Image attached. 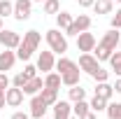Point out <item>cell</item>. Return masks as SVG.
Returning a JSON list of instances; mask_svg holds the SVG:
<instances>
[{
    "instance_id": "cell-1",
    "label": "cell",
    "mask_w": 121,
    "mask_h": 119,
    "mask_svg": "<svg viewBox=\"0 0 121 119\" xmlns=\"http://www.w3.org/2000/svg\"><path fill=\"white\" fill-rule=\"evenodd\" d=\"M119 40H121V35H119V30H117V28L107 30L105 35L100 37V42H95V49H93V56H95L98 61H107L109 56H112V51L117 49Z\"/></svg>"
},
{
    "instance_id": "cell-2",
    "label": "cell",
    "mask_w": 121,
    "mask_h": 119,
    "mask_svg": "<svg viewBox=\"0 0 121 119\" xmlns=\"http://www.w3.org/2000/svg\"><path fill=\"white\" fill-rule=\"evenodd\" d=\"M40 40H42L40 30H28V33L21 37V45L16 47V59L28 61L30 56L37 51V47H40Z\"/></svg>"
},
{
    "instance_id": "cell-3",
    "label": "cell",
    "mask_w": 121,
    "mask_h": 119,
    "mask_svg": "<svg viewBox=\"0 0 121 119\" xmlns=\"http://www.w3.org/2000/svg\"><path fill=\"white\" fill-rule=\"evenodd\" d=\"M47 45L54 54L63 56L68 51V37H65V33H60V28H51V30H47Z\"/></svg>"
},
{
    "instance_id": "cell-4",
    "label": "cell",
    "mask_w": 121,
    "mask_h": 119,
    "mask_svg": "<svg viewBox=\"0 0 121 119\" xmlns=\"http://www.w3.org/2000/svg\"><path fill=\"white\" fill-rule=\"evenodd\" d=\"M91 28V16L89 14H77L75 16V21L65 28V35H79V33H84V30H89Z\"/></svg>"
},
{
    "instance_id": "cell-5",
    "label": "cell",
    "mask_w": 121,
    "mask_h": 119,
    "mask_svg": "<svg viewBox=\"0 0 121 119\" xmlns=\"http://www.w3.org/2000/svg\"><path fill=\"white\" fill-rule=\"evenodd\" d=\"M30 12H33V0H14V19L16 21H26L30 19Z\"/></svg>"
},
{
    "instance_id": "cell-6",
    "label": "cell",
    "mask_w": 121,
    "mask_h": 119,
    "mask_svg": "<svg viewBox=\"0 0 121 119\" xmlns=\"http://www.w3.org/2000/svg\"><path fill=\"white\" fill-rule=\"evenodd\" d=\"M0 45L5 47V49H14L16 51V47L21 45V35L16 33V30H0Z\"/></svg>"
},
{
    "instance_id": "cell-7",
    "label": "cell",
    "mask_w": 121,
    "mask_h": 119,
    "mask_svg": "<svg viewBox=\"0 0 121 119\" xmlns=\"http://www.w3.org/2000/svg\"><path fill=\"white\" fill-rule=\"evenodd\" d=\"M98 68H100V61L95 59L91 51H86V54H82V56H79V70H84L86 75H93Z\"/></svg>"
},
{
    "instance_id": "cell-8",
    "label": "cell",
    "mask_w": 121,
    "mask_h": 119,
    "mask_svg": "<svg viewBox=\"0 0 121 119\" xmlns=\"http://www.w3.org/2000/svg\"><path fill=\"white\" fill-rule=\"evenodd\" d=\"M77 49H79L82 54L93 51V49H95V35H93V33H89V30L79 33V35H77Z\"/></svg>"
},
{
    "instance_id": "cell-9",
    "label": "cell",
    "mask_w": 121,
    "mask_h": 119,
    "mask_svg": "<svg viewBox=\"0 0 121 119\" xmlns=\"http://www.w3.org/2000/svg\"><path fill=\"white\" fill-rule=\"evenodd\" d=\"M56 68V59H54V51L49 49V51H40V56H37V70H42V73H51Z\"/></svg>"
},
{
    "instance_id": "cell-10",
    "label": "cell",
    "mask_w": 121,
    "mask_h": 119,
    "mask_svg": "<svg viewBox=\"0 0 121 119\" xmlns=\"http://www.w3.org/2000/svg\"><path fill=\"white\" fill-rule=\"evenodd\" d=\"M47 110H49V105L42 101V96L40 93H35L33 98H30V117H35V119H40V117H44L47 114Z\"/></svg>"
},
{
    "instance_id": "cell-11",
    "label": "cell",
    "mask_w": 121,
    "mask_h": 119,
    "mask_svg": "<svg viewBox=\"0 0 121 119\" xmlns=\"http://www.w3.org/2000/svg\"><path fill=\"white\" fill-rule=\"evenodd\" d=\"M23 89H19V87H9V89L5 91V101H7V105L9 107H19V105L23 103Z\"/></svg>"
},
{
    "instance_id": "cell-12",
    "label": "cell",
    "mask_w": 121,
    "mask_h": 119,
    "mask_svg": "<svg viewBox=\"0 0 121 119\" xmlns=\"http://www.w3.org/2000/svg\"><path fill=\"white\" fill-rule=\"evenodd\" d=\"M70 117H72L70 101H56L54 103V119H70Z\"/></svg>"
},
{
    "instance_id": "cell-13",
    "label": "cell",
    "mask_w": 121,
    "mask_h": 119,
    "mask_svg": "<svg viewBox=\"0 0 121 119\" xmlns=\"http://www.w3.org/2000/svg\"><path fill=\"white\" fill-rule=\"evenodd\" d=\"M14 63H16V51H14V49H5V51H0V73L12 70Z\"/></svg>"
},
{
    "instance_id": "cell-14",
    "label": "cell",
    "mask_w": 121,
    "mask_h": 119,
    "mask_svg": "<svg viewBox=\"0 0 121 119\" xmlns=\"http://www.w3.org/2000/svg\"><path fill=\"white\" fill-rule=\"evenodd\" d=\"M42 87H44V79L35 75L33 79H28V82L23 84V93H26V96H35V93H40V91H42Z\"/></svg>"
},
{
    "instance_id": "cell-15",
    "label": "cell",
    "mask_w": 121,
    "mask_h": 119,
    "mask_svg": "<svg viewBox=\"0 0 121 119\" xmlns=\"http://www.w3.org/2000/svg\"><path fill=\"white\" fill-rule=\"evenodd\" d=\"M112 93H114V87H112L109 82H98V84H95V96H100V98L109 101Z\"/></svg>"
},
{
    "instance_id": "cell-16",
    "label": "cell",
    "mask_w": 121,
    "mask_h": 119,
    "mask_svg": "<svg viewBox=\"0 0 121 119\" xmlns=\"http://www.w3.org/2000/svg\"><path fill=\"white\" fill-rule=\"evenodd\" d=\"M68 98L77 103V101H86V89L82 87V84H75V87H70L68 89Z\"/></svg>"
},
{
    "instance_id": "cell-17",
    "label": "cell",
    "mask_w": 121,
    "mask_h": 119,
    "mask_svg": "<svg viewBox=\"0 0 121 119\" xmlns=\"http://www.w3.org/2000/svg\"><path fill=\"white\" fill-rule=\"evenodd\" d=\"M40 96H42V101H44L49 107H54V103L58 101V89H49V87H42Z\"/></svg>"
},
{
    "instance_id": "cell-18",
    "label": "cell",
    "mask_w": 121,
    "mask_h": 119,
    "mask_svg": "<svg viewBox=\"0 0 121 119\" xmlns=\"http://www.w3.org/2000/svg\"><path fill=\"white\" fill-rule=\"evenodd\" d=\"M79 68H75V70H68V73L60 75V79H63V84L65 87H75V84H79Z\"/></svg>"
},
{
    "instance_id": "cell-19",
    "label": "cell",
    "mask_w": 121,
    "mask_h": 119,
    "mask_svg": "<svg viewBox=\"0 0 121 119\" xmlns=\"http://www.w3.org/2000/svg\"><path fill=\"white\" fill-rule=\"evenodd\" d=\"M75 68H79L72 59H68V56H60L58 61H56V70H58L60 75L63 73H68V70H75Z\"/></svg>"
},
{
    "instance_id": "cell-20",
    "label": "cell",
    "mask_w": 121,
    "mask_h": 119,
    "mask_svg": "<svg viewBox=\"0 0 121 119\" xmlns=\"http://www.w3.org/2000/svg\"><path fill=\"white\" fill-rule=\"evenodd\" d=\"M112 9H114L112 0H95L93 2V12L95 14H112Z\"/></svg>"
},
{
    "instance_id": "cell-21",
    "label": "cell",
    "mask_w": 121,
    "mask_h": 119,
    "mask_svg": "<svg viewBox=\"0 0 121 119\" xmlns=\"http://www.w3.org/2000/svg\"><path fill=\"white\" fill-rule=\"evenodd\" d=\"M60 84H63V79H60V73H47L44 75V87L49 89H60Z\"/></svg>"
},
{
    "instance_id": "cell-22",
    "label": "cell",
    "mask_w": 121,
    "mask_h": 119,
    "mask_svg": "<svg viewBox=\"0 0 121 119\" xmlns=\"http://www.w3.org/2000/svg\"><path fill=\"white\" fill-rule=\"evenodd\" d=\"M75 21V16L70 14V12H58L56 14V28H60V30H65L70 23Z\"/></svg>"
},
{
    "instance_id": "cell-23",
    "label": "cell",
    "mask_w": 121,
    "mask_h": 119,
    "mask_svg": "<svg viewBox=\"0 0 121 119\" xmlns=\"http://www.w3.org/2000/svg\"><path fill=\"white\" fill-rule=\"evenodd\" d=\"M107 61H109V65H112V73L121 77V51L114 49V51H112V56H109Z\"/></svg>"
},
{
    "instance_id": "cell-24",
    "label": "cell",
    "mask_w": 121,
    "mask_h": 119,
    "mask_svg": "<svg viewBox=\"0 0 121 119\" xmlns=\"http://www.w3.org/2000/svg\"><path fill=\"white\" fill-rule=\"evenodd\" d=\"M91 110H93V112H105L107 110V101L105 98H100V96H95V93H93V98H91Z\"/></svg>"
},
{
    "instance_id": "cell-25",
    "label": "cell",
    "mask_w": 121,
    "mask_h": 119,
    "mask_svg": "<svg viewBox=\"0 0 121 119\" xmlns=\"http://www.w3.org/2000/svg\"><path fill=\"white\" fill-rule=\"evenodd\" d=\"M89 110H91V105L86 103V101H77V103L72 105V114H75V117H79V119L84 117Z\"/></svg>"
},
{
    "instance_id": "cell-26",
    "label": "cell",
    "mask_w": 121,
    "mask_h": 119,
    "mask_svg": "<svg viewBox=\"0 0 121 119\" xmlns=\"http://www.w3.org/2000/svg\"><path fill=\"white\" fill-rule=\"evenodd\" d=\"M14 14V2L12 0H0V16H12Z\"/></svg>"
},
{
    "instance_id": "cell-27",
    "label": "cell",
    "mask_w": 121,
    "mask_h": 119,
    "mask_svg": "<svg viewBox=\"0 0 121 119\" xmlns=\"http://www.w3.org/2000/svg\"><path fill=\"white\" fill-rule=\"evenodd\" d=\"M105 112L109 119H121V103H107Z\"/></svg>"
},
{
    "instance_id": "cell-28",
    "label": "cell",
    "mask_w": 121,
    "mask_h": 119,
    "mask_svg": "<svg viewBox=\"0 0 121 119\" xmlns=\"http://www.w3.org/2000/svg\"><path fill=\"white\" fill-rule=\"evenodd\" d=\"M58 12H60L58 0H44V14H58Z\"/></svg>"
},
{
    "instance_id": "cell-29",
    "label": "cell",
    "mask_w": 121,
    "mask_h": 119,
    "mask_svg": "<svg viewBox=\"0 0 121 119\" xmlns=\"http://www.w3.org/2000/svg\"><path fill=\"white\" fill-rule=\"evenodd\" d=\"M91 77H93V79H95V82H107V77H109V73H107L105 68H103V65H100V68H98V70H95V73L91 75Z\"/></svg>"
},
{
    "instance_id": "cell-30",
    "label": "cell",
    "mask_w": 121,
    "mask_h": 119,
    "mask_svg": "<svg viewBox=\"0 0 121 119\" xmlns=\"http://www.w3.org/2000/svg\"><path fill=\"white\" fill-rule=\"evenodd\" d=\"M12 82H14V87H19V89H23V84L28 82V77H26V75H23V73H16Z\"/></svg>"
},
{
    "instance_id": "cell-31",
    "label": "cell",
    "mask_w": 121,
    "mask_h": 119,
    "mask_svg": "<svg viewBox=\"0 0 121 119\" xmlns=\"http://www.w3.org/2000/svg\"><path fill=\"white\" fill-rule=\"evenodd\" d=\"M112 28L121 30V7L117 9V14H112Z\"/></svg>"
},
{
    "instance_id": "cell-32",
    "label": "cell",
    "mask_w": 121,
    "mask_h": 119,
    "mask_svg": "<svg viewBox=\"0 0 121 119\" xmlns=\"http://www.w3.org/2000/svg\"><path fill=\"white\" fill-rule=\"evenodd\" d=\"M7 89H9V77H7V73H0V91Z\"/></svg>"
},
{
    "instance_id": "cell-33",
    "label": "cell",
    "mask_w": 121,
    "mask_h": 119,
    "mask_svg": "<svg viewBox=\"0 0 121 119\" xmlns=\"http://www.w3.org/2000/svg\"><path fill=\"white\" fill-rule=\"evenodd\" d=\"M12 119H30V114H28V112H14Z\"/></svg>"
},
{
    "instance_id": "cell-34",
    "label": "cell",
    "mask_w": 121,
    "mask_h": 119,
    "mask_svg": "<svg viewBox=\"0 0 121 119\" xmlns=\"http://www.w3.org/2000/svg\"><path fill=\"white\" fill-rule=\"evenodd\" d=\"M77 2H79V7H93L95 0H77Z\"/></svg>"
},
{
    "instance_id": "cell-35",
    "label": "cell",
    "mask_w": 121,
    "mask_h": 119,
    "mask_svg": "<svg viewBox=\"0 0 121 119\" xmlns=\"http://www.w3.org/2000/svg\"><path fill=\"white\" fill-rule=\"evenodd\" d=\"M82 119H98V112H93V110H89V112H86V114H84Z\"/></svg>"
},
{
    "instance_id": "cell-36",
    "label": "cell",
    "mask_w": 121,
    "mask_h": 119,
    "mask_svg": "<svg viewBox=\"0 0 121 119\" xmlns=\"http://www.w3.org/2000/svg\"><path fill=\"white\" fill-rule=\"evenodd\" d=\"M7 105V101H5V91H0V110Z\"/></svg>"
},
{
    "instance_id": "cell-37",
    "label": "cell",
    "mask_w": 121,
    "mask_h": 119,
    "mask_svg": "<svg viewBox=\"0 0 121 119\" xmlns=\"http://www.w3.org/2000/svg\"><path fill=\"white\" fill-rule=\"evenodd\" d=\"M112 87H114V91H117V93H121V77L117 79V84H112Z\"/></svg>"
},
{
    "instance_id": "cell-38",
    "label": "cell",
    "mask_w": 121,
    "mask_h": 119,
    "mask_svg": "<svg viewBox=\"0 0 121 119\" xmlns=\"http://www.w3.org/2000/svg\"><path fill=\"white\" fill-rule=\"evenodd\" d=\"M0 30H2V16H0Z\"/></svg>"
},
{
    "instance_id": "cell-39",
    "label": "cell",
    "mask_w": 121,
    "mask_h": 119,
    "mask_svg": "<svg viewBox=\"0 0 121 119\" xmlns=\"http://www.w3.org/2000/svg\"><path fill=\"white\" fill-rule=\"evenodd\" d=\"M33 2H44V0H33Z\"/></svg>"
},
{
    "instance_id": "cell-40",
    "label": "cell",
    "mask_w": 121,
    "mask_h": 119,
    "mask_svg": "<svg viewBox=\"0 0 121 119\" xmlns=\"http://www.w3.org/2000/svg\"><path fill=\"white\" fill-rule=\"evenodd\" d=\"M119 51H121V40H119Z\"/></svg>"
},
{
    "instance_id": "cell-41",
    "label": "cell",
    "mask_w": 121,
    "mask_h": 119,
    "mask_svg": "<svg viewBox=\"0 0 121 119\" xmlns=\"http://www.w3.org/2000/svg\"><path fill=\"white\" fill-rule=\"evenodd\" d=\"M70 119H79V117H70Z\"/></svg>"
},
{
    "instance_id": "cell-42",
    "label": "cell",
    "mask_w": 121,
    "mask_h": 119,
    "mask_svg": "<svg viewBox=\"0 0 121 119\" xmlns=\"http://www.w3.org/2000/svg\"><path fill=\"white\" fill-rule=\"evenodd\" d=\"M117 2H119V5H121V0H117Z\"/></svg>"
},
{
    "instance_id": "cell-43",
    "label": "cell",
    "mask_w": 121,
    "mask_h": 119,
    "mask_svg": "<svg viewBox=\"0 0 121 119\" xmlns=\"http://www.w3.org/2000/svg\"><path fill=\"white\" fill-rule=\"evenodd\" d=\"M40 119H47V117H40Z\"/></svg>"
}]
</instances>
